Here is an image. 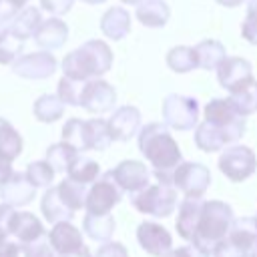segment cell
Masks as SVG:
<instances>
[{
  "mask_svg": "<svg viewBox=\"0 0 257 257\" xmlns=\"http://www.w3.org/2000/svg\"><path fill=\"white\" fill-rule=\"evenodd\" d=\"M229 100L233 102V106L237 108V112L241 116H249L253 112H257V80L249 82L245 88L231 92Z\"/></svg>",
  "mask_w": 257,
  "mask_h": 257,
  "instance_id": "cell-38",
  "label": "cell"
},
{
  "mask_svg": "<svg viewBox=\"0 0 257 257\" xmlns=\"http://www.w3.org/2000/svg\"><path fill=\"white\" fill-rule=\"evenodd\" d=\"M122 199V189L120 185L114 181L112 171H106L102 177H98L92 187L86 193V203L84 209L86 213H94V215H102V213H110V209Z\"/></svg>",
  "mask_w": 257,
  "mask_h": 257,
  "instance_id": "cell-8",
  "label": "cell"
},
{
  "mask_svg": "<svg viewBox=\"0 0 257 257\" xmlns=\"http://www.w3.org/2000/svg\"><path fill=\"white\" fill-rule=\"evenodd\" d=\"M94 257H128V251L118 241H106L102 243V247L96 251Z\"/></svg>",
  "mask_w": 257,
  "mask_h": 257,
  "instance_id": "cell-46",
  "label": "cell"
},
{
  "mask_svg": "<svg viewBox=\"0 0 257 257\" xmlns=\"http://www.w3.org/2000/svg\"><path fill=\"white\" fill-rule=\"evenodd\" d=\"M86 141H88V149L90 151H104L110 143V128H108V120L104 118H88L86 120Z\"/></svg>",
  "mask_w": 257,
  "mask_h": 257,
  "instance_id": "cell-31",
  "label": "cell"
},
{
  "mask_svg": "<svg viewBox=\"0 0 257 257\" xmlns=\"http://www.w3.org/2000/svg\"><path fill=\"white\" fill-rule=\"evenodd\" d=\"M56 189H58L60 197L64 199V203H66L72 211L84 207V203H86V193H88V189H86L84 183H78V181L66 177L64 181H60V183L56 185Z\"/></svg>",
  "mask_w": 257,
  "mask_h": 257,
  "instance_id": "cell-35",
  "label": "cell"
},
{
  "mask_svg": "<svg viewBox=\"0 0 257 257\" xmlns=\"http://www.w3.org/2000/svg\"><path fill=\"white\" fill-rule=\"evenodd\" d=\"M245 116H239L233 122L219 124L211 120H203L195 126V145L205 153H217L225 149V145H235L245 135Z\"/></svg>",
  "mask_w": 257,
  "mask_h": 257,
  "instance_id": "cell-4",
  "label": "cell"
},
{
  "mask_svg": "<svg viewBox=\"0 0 257 257\" xmlns=\"http://www.w3.org/2000/svg\"><path fill=\"white\" fill-rule=\"evenodd\" d=\"M195 52H197L199 68H205V70H217V66L227 58L225 46L219 40H213V38L201 40L195 46Z\"/></svg>",
  "mask_w": 257,
  "mask_h": 257,
  "instance_id": "cell-27",
  "label": "cell"
},
{
  "mask_svg": "<svg viewBox=\"0 0 257 257\" xmlns=\"http://www.w3.org/2000/svg\"><path fill=\"white\" fill-rule=\"evenodd\" d=\"M108 128H110L112 141H120V143L131 141L137 135V131L141 128V112H139V108L131 106V104L116 108L108 118Z\"/></svg>",
  "mask_w": 257,
  "mask_h": 257,
  "instance_id": "cell-16",
  "label": "cell"
},
{
  "mask_svg": "<svg viewBox=\"0 0 257 257\" xmlns=\"http://www.w3.org/2000/svg\"><path fill=\"white\" fill-rule=\"evenodd\" d=\"M10 173H12V163H10V161L0 159V183H2Z\"/></svg>",
  "mask_w": 257,
  "mask_h": 257,
  "instance_id": "cell-50",
  "label": "cell"
},
{
  "mask_svg": "<svg viewBox=\"0 0 257 257\" xmlns=\"http://www.w3.org/2000/svg\"><path fill=\"white\" fill-rule=\"evenodd\" d=\"M139 151L155 171H175V167L183 161L177 141L167 124L161 122H149L139 128Z\"/></svg>",
  "mask_w": 257,
  "mask_h": 257,
  "instance_id": "cell-2",
  "label": "cell"
},
{
  "mask_svg": "<svg viewBox=\"0 0 257 257\" xmlns=\"http://www.w3.org/2000/svg\"><path fill=\"white\" fill-rule=\"evenodd\" d=\"M48 241H50L52 249L56 251V255L74 251V249H78V247L84 245V243H82V233H80V229H76L70 221L54 223V227H52L50 233H48Z\"/></svg>",
  "mask_w": 257,
  "mask_h": 257,
  "instance_id": "cell-19",
  "label": "cell"
},
{
  "mask_svg": "<svg viewBox=\"0 0 257 257\" xmlns=\"http://www.w3.org/2000/svg\"><path fill=\"white\" fill-rule=\"evenodd\" d=\"M22 137L20 133L6 120L0 116V159L4 161H14L20 153H22Z\"/></svg>",
  "mask_w": 257,
  "mask_h": 257,
  "instance_id": "cell-28",
  "label": "cell"
},
{
  "mask_svg": "<svg viewBox=\"0 0 257 257\" xmlns=\"http://www.w3.org/2000/svg\"><path fill=\"white\" fill-rule=\"evenodd\" d=\"M245 257H257V243L247 251V255H245Z\"/></svg>",
  "mask_w": 257,
  "mask_h": 257,
  "instance_id": "cell-52",
  "label": "cell"
},
{
  "mask_svg": "<svg viewBox=\"0 0 257 257\" xmlns=\"http://www.w3.org/2000/svg\"><path fill=\"white\" fill-rule=\"evenodd\" d=\"M112 177L120 185V189L126 193H137L151 183V171L147 169V165L133 159L118 163L112 169Z\"/></svg>",
  "mask_w": 257,
  "mask_h": 257,
  "instance_id": "cell-15",
  "label": "cell"
},
{
  "mask_svg": "<svg viewBox=\"0 0 257 257\" xmlns=\"http://www.w3.org/2000/svg\"><path fill=\"white\" fill-rule=\"evenodd\" d=\"M58 257H92V253H90V249L86 245H82V247H78L74 251H68V253H62Z\"/></svg>",
  "mask_w": 257,
  "mask_h": 257,
  "instance_id": "cell-49",
  "label": "cell"
},
{
  "mask_svg": "<svg viewBox=\"0 0 257 257\" xmlns=\"http://www.w3.org/2000/svg\"><path fill=\"white\" fill-rule=\"evenodd\" d=\"M217 4H221V6H225V8H235V6H239L243 0H215Z\"/></svg>",
  "mask_w": 257,
  "mask_h": 257,
  "instance_id": "cell-51",
  "label": "cell"
},
{
  "mask_svg": "<svg viewBox=\"0 0 257 257\" xmlns=\"http://www.w3.org/2000/svg\"><path fill=\"white\" fill-rule=\"evenodd\" d=\"M217 80L229 92H237V90L245 88L249 82L255 80L251 62L241 56H227L217 66Z\"/></svg>",
  "mask_w": 257,
  "mask_h": 257,
  "instance_id": "cell-11",
  "label": "cell"
},
{
  "mask_svg": "<svg viewBox=\"0 0 257 257\" xmlns=\"http://www.w3.org/2000/svg\"><path fill=\"white\" fill-rule=\"evenodd\" d=\"M98 173H100L98 163L92 161V159H88V157H82V155H78L74 159V163L70 165V169L66 171V175L70 179H74L78 183H84V185L94 183L98 179Z\"/></svg>",
  "mask_w": 257,
  "mask_h": 257,
  "instance_id": "cell-37",
  "label": "cell"
},
{
  "mask_svg": "<svg viewBox=\"0 0 257 257\" xmlns=\"http://www.w3.org/2000/svg\"><path fill=\"white\" fill-rule=\"evenodd\" d=\"M163 120L175 131H191L199 120V102L193 96L169 94L163 100Z\"/></svg>",
  "mask_w": 257,
  "mask_h": 257,
  "instance_id": "cell-6",
  "label": "cell"
},
{
  "mask_svg": "<svg viewBox=\"0 0 257 257\" xmlns=\"http://www.w3.org/2000/svg\"><path fill=\"white\" fill-rule=\"evenodd\" d=\"M163 257H209L205 253H201L195 245H185V247H177V249H171L167 255Z\"/></svg>",
  "mask_w": 257,
  "mask_h": 257,
  "instance_id": "cell-48",
  "label": "cell"
},
{
  "mask_svg": "<svg viewBox=\"0 0 257 257\" xmlns=\"http://www.w3.org/2000/svg\"><path fill=\"white\" fill-rule=\"evenodd\" d=\"M131 203L137 211L153 217H169L177 207V187L157 181L147 185L137 193H131Z\"/></svg>",
  "mask_w": 257,
  "mask_h": 257,
  "instance_id": "cell-5",
  "label": "cell"
},
{
  "mask_svg": "<svg viewBox=\"0 0 257 257\" xmlns=\"http://www.w3.org/2000/svg\"><path fill=\"white\" fill-rule=\"evenodd\" d=\"M30 0H0V22L8 24Z\"/></svg>",
  "mask_w": 257,
  "mask_h": 257,
  "instance_id": "cell-44",
  "label": "cell"
},
{
  "mask_svg": "<svg viewBox=\"0 0 257 257\" xmlns=\"http://www.w3.org/2000/svg\"><path fill=\"white\" fill-rule=\"evenodd\" d=\"M82 2H86V4H102L104 0H82Z\"/></svg>",
  "mask_w": 257,
  "mask_h": 257,
  "instance_id": "cell-54",
  "label": "cell"
},
{
  "mask_svg": "<svg viewBox=\"0 0 257 257\" xmlns=\"http://www.w3.org/2000/svg\"><path fill=\"white\" fill-rule=\"evenodd\" d=\"M66 38H68V26L56 16L42 20L38 30L34 32V40L42 50H56L64 46Z\"/></svg>",
  "mask_w": 257,
  "mask_h": 257,
  "instance_id": "cell-18",
  "label": "cell"
},
{
  "mask_svg": "<svg viewBox=\"0 0 257 257\" xmlns=\"http://www.w3.org/2000/svg\"><path fill=\"white\" fill-rule=\"evenodd\" d=\"M40 211L48 223H60V221H70L74 217V211L64 203L56 187H48L46 193L42 195L40 201Z\"/></svg>",
  "mask_w": 257,
  "mask_h": 257,
  "instance_id": "cell-22",
  "label": "cell"
},
{
  "mask_svg": "<svg viewBox=\"0 0 257 257\" xmlns=\"http://www.w3.org/2000/svg\"><path fill=\"white\" fill-rule=\"evenodd\" d=\"M8 32V24H4V22H0V38L4 36Z\"/></svg>",
  "mask_w": 257,
  "mask_h": 257,
  "instance_id": "cell-53",
  "label": "cell"
},
{
  "mask_svg": "<svg viewBox=\"0 0 257 257\" xmlns=\"http://www.w3.org/2000/svg\"><path fill=\"white\" fill-rule=\"evenodd\" d=\"M120 2H124V4H139L141 0H120Z\"/></svg>",
  "mask_w": 257,
  "mask_h": 257,
  "instance_id": "cell-55",
  "label": "cell"
},
{
  "mask_svg": "<svg viewBox=\"0 0 257 257\" xmlns=\"http://www.w3.org/2000/svg\"><path fill=\"white\" fill-rule=\"evenodd\" d=\"M40 22H42L40 10L34 8V6H26V8H22V10L8 22V30H10L16 38L28 40L30 36H34V32L38 30Z\"/></svg>",
  "mask_w": 257,
  "mask_h": 257,
  "instance_id": "cell-24",
  "label": "cell"
},
{
  "mask_svg": "<svg viewBox=\"0 0 257 257\" xmlns=\"http://www.w3.org/2000/svg\"><path fill=\"white\" fill-rule=\"evenodd\" d=\"M62 141L66 145H70L72 149H76L78 153L90 151L88 149V141H86V120H82V118L66 120L64 128H62Z\"/></svg>",
  "mask_w": 257,
  "mask_h": 257,
  "instance_id": "cell-36",
  "label": "cell"
},
{
  "mask_svg": "<svg viewBox=\"0 0 257 257\" xmlns=\"http://www.w3.org/2000/svg\"><path fill=\"white\" fill-rule=\"evenodd\" d=\"M241 34L247 42L257 44V0H249L247 16L241 24Z\"/></svg>",
  "mask_w": 257,
  "mask_h": 257,
  "instance_id": "cell-43",
  "label": "cell"
},
{
  "mask_svg": "<svg viewBox=\"0 0 257 257\" xmlns=\"http://www.w3.org/2000/svg\"><path fill=\"white\" fill-rule=\"evenodd\" d=\"M32 110L40 122H54L64 114V102L58 94H42L34 100Z\"/></svg>",
  "mask_w": 257,
  "mask_h": 257,
  "instance_id": "cell-30",
  "label": "cell"
},
{
  "mask_svg": "<svg viewBox=\"0 0 257 257\" xmlns=\"http://www.w3.org/2000/svg\"><path fill=\"white\" fill-rule=\"evenodd\" d=\"M100 30L110 40H122L131 32V14L120 6L108 8L100 18Z\"/></svg>",
  "mask_w": 257,
  "mask_h": 257,
  "instance_id": "cell-20",
  "label": "cell"
},
{
  "mask_svg": "<svg viewBox=\"0 0 257 257\" xmlns=\"http://www.w3.org/2000/svg\"><path fill=\"white\" fill-rule=\"evenodd\" d=\"M233 209L223 201H205L199 225L195 229V235L191 239V245H195L201 253L213 257L215 247L229 235L233 225Z\"/></svg>",
  "mask_w": 257,
  "mask_h": 257,
  "instance_id": "cell-3",
  "label": "cell"
},
{
  "mask_svg": "<svg viewBox=\"0 0 257 257\" xmlns=\"http://www.w3.org/2000/svg\"><path fill=\"white\" fill-rule=\"evenodd\" d=\"M247 251H243L241 247H237L229 237H225L213 251V257H245Z\"/></svg>",
  "mask_w": 257,
  "mask_h": 257,
  "instance_id": "cell-45",
  "label": "cell"
},
{
  "mask_svg": "<svg viewBox=\"0 0 257 257\" xmlns=\"http://www.w3.org/2000/svg\"><path fill=\"white\" fill-rule=\"evenodd\" d=\"M171 10L165 0H141L137 4V18L143 26L149 28H161L169 22Z\"/></svg>",
  "mask_w": 257,
  "mask_h": 257,
  "instance_id": "cell-23",
  "label": "cell"
},
{
  "mask_svg": "<svg viewBox=\"0 0 257 257\" xmlns=\"http://www.w3.org/2000/svg\"><path fill=\"white\" fill-rule=\"evenodd\" d=\"M36 195V187L30 183L26 173L12 171L2 183H0V199L2 203H8L12 207H24L28 205Z\"/></svg>",
  "mask_w": 257,
  "mask_h": 257,
  "instance_id": "cell-14",
  "label": "cell"
},
{
  "mask_svg": "<svg viewBox=\"0 0 257 257\" xmlns=\"http://www.w3.org/2000/svg\"><path fill=\"white\" fill-rule=\"evenodd\" d=\"M137 241L153 257H163L173 247L171 233L163 225H159L155 221H145V223L139 225V229H137Z\"/></svg>",
  "mask_w": 257,
  "mask_h": 257,
  "instance_id": "cell-13",
  "label": "cell"
},
{
  "mask_svg": "<svg viewBox=\"0 0 257 257\" xmlns=\"http://www.w3.org/2000/svg\"><path fill=\"white\" fill-rule=\"evenodd\" d=\"M257 169L255 153L245 145H231L219 157V171L233 183H241L249 179Z\"/></svg>",
  "mask_w": 257,
  "mask_h": 257,
  "instance_id": "cell-7",
  "label": "cell"
},
{
  "mask_svg": "<svg viewBox=\"0 0 257 257\" xmlns=\"http://www.w3.org/2000/svg\"><path fill=\"white\" fill-rule=\"evenodd\" d=\"M10 231H12V239L22 241V243H30V241L46 235L40 219L28 211H16L14 213Z\"/></svg>",
  "mask_w": 257,
  "mask_h": 257,
  "instance_id": "cell-21",
  "label": "cell"
},
{
  "mask_svg": "<svg viewBox=\"0 0 257 257\" xmlns=\"http://www.w3.org/2000/svg\"><path fill=\"white\" fill-rule=\"evenodd\" d=\"M8 257H56V251L52 249L48 241V233L44 237H38L30 243L12 241Z\"/></svg>",
  "mask_w": 257,
  "mask_h": 257,
  "instance_id": "cell-29",
  "label": "cell"
},
{
  "mask_svg": "<svg viewBox=\"0 0 257 257\" xmlns=\"http://www.w3.org/2000/svg\"><path fill=\"white\" fill-rule=\"evenodd\" d=\"M84 82H86V80H74V78L62 76V78L58 80L56 94L60 96V100H62L64 104H70V106H80V96H82Z\"/></svg>",
  "mask_w": 257,
  "mask_h": 257,
  "instance_id": "cell-39",
  "label": "cell"
},
{
  "mask_svg": "<svg viewBox=\"0 0 257 257\" xmlns=\"http://www.w3.org/2000/svg\"><path fill=\"white\" fill-rule=\"evenodd\" d=\"M24 40L16 38L10 30L0 38V64H12L22 52Z\"/></svg>",
  "mask_w": 257,
  "mask_h": 257,
  "instance_id": "cell-42",
  "label": "cell"
},
{
  "mask_svg": "<svg viewBox=\"0 0 257 257\" xmlns=\"http://www.w3.org/2000/svg\"><path fill=\"white\" fill-rule=\"evenodd\" d=\"M114 104H116V90L112 88V84L98 78H90L84 82L80 96L82 108H86L92 114H102V112H110Z\"/></svg>",
  "mask_w": 257,
  "mask_h": 257,
  "instance_id": "cell-12",
  "label": "cell"
},
{
  "mask_svg": "<svg viewBox=\"0 0 257 257\" xmlns=\"http://www.w3.org/2000/svg\"><path fill=\"white\" fill-rule=\"evenodd\" d=\"M54 169L50 167V163L44 159V161H32L28 167H26V177L30 179V183L40 189V187H50L52 181H54Z\"/></svg>",
  "mask_w": 257,
  "mask_h": 257,
  "instance_id": "cell-40",
  "label": "cell"
},
{
  "mask_svg": "<svg viewBox=\"0 0 257 257\" xmlns=\"http://www.w3.org/2000/svg\"><path fill=\"white\" fill-rule=\"evenodd\" d=\"M78 155H80V153H78L76 149H72L70 145H66V143L62 141V143H56V145H50V147H48V151H46V161L50 163V167L54 169V173H66Z\"/></svg>",
  "mask_w": 257,
  "mask_h": 257,
  "instance_id": "cell-32",
  "label": "cell"
},
{
  "mask_svg": "<svg viewBox=\"0 0 257 257\" xmlns=\"http://www.w3.org/2000/svg\"><path fill=\"white\" fill-rule=\"evenodd\" d=\"M112 66V50L102 40H86L62 60V72L74 80H90L106 74Z\"/></svg>",
  "mask_w": 257,
  "mask_h": 257,
  "instance_id": "cell-1",
  "label": "cell"
},
{
  "mask_svg": "<svg viewBox=\"0 0 257 257\" xmlns=\"http://www.w3.org/2000/svg\"><path fill=\"white\" fill-rule=\"evenodd\" d=\"M167 64L171 70L183 74V72H191L193 68H199L197 62V52L191 46H175L167 52Z\"/></svg>",
  "mask_w": 257,
  "mask_h": 257,
  "instance_id": "cell-33",
  "label": "cell"
},
{
  "mask_svg": "<svg viewBox=\"0 0 257 257\" xmlns=\"http://www.w3.org/2000/svg\"><path fill=\"white\" fill-rule=\"evenodd\" d=\"M56 58L50 54V50H40V52H28L20 54L12 62V72L20 78L28 80H42L48 78L56 72Z\"/></svg>",
  "mask_w": 257,
  "mask_h": 257,
  "instance_id": "cell-10",
  "label": "cell"
},
{
  "mask_svg": "<svg viewBox=\"0 0 257 257\" xmlns=\"http://www.w3.org/2000/svg\"><path fill=\"white\" fill-rule=\"evenodd\" d=\"M16 209L8 203L0 205V257H8L10 253V245H12V219H14Z\"/></svg>",
  "mask_w": 257,
  "mask_h": 257,
  "instance_id": "cell-41",
  "label": "cell"
},
{
  "mask_svg": "<svg viewBox=\"0 0 257 257\" xmlns=\"http://www.w3.org/2000/svg\"><path fill=\"white\" fill-rule=\"evenodd\" d=\"M82 229L84 233L100 243H106L112 239L114 233V219L110 213H102V215H94V213H86L82 219Z\"/></svg>",
  "mask_w": 257,
  "mask_h": 257,
  "instance_id": "cell-25",
  "label": "cell"
},
{
  "mask_svg": "<svg viewBox=\"0 0 257 257\" xmlns=\"http://www.w3.org/2000/svg\"><path fill=\"white\" fill-rule=\"evenodd\" d=\"M205 201L201 197H185V201L179 207V215H177V233L191 241L195 235V229L199 225L201 213H203Z\"/></svg>",
  "mask_w": 257,
  "mask_h": 257,
  "instance_id": "cell-17",
  "label": "cell"
},
{
  "mask_svg": "<svg viewBox=\"0 0 257 257\" xmlns=\"http://www.w3.org/2000/svg\"><path fill=\"white\" fill-rule=\"evenodd\" d=\"M227 237L237 247H241L243 251H249L257 243V217H241V219H235Z\"/></svg>",
  "mask_w": 257,
  "mask_h": 257,
  "instance_id": "cell-26",
  "label": "cell"
},
{
  "mask_svg": "<svg viewBox=\"0 0 257 257\" xmlns=\"http://www.w3.org/2000/svg\"><path fill=\"white\" fill-rule=\"evenodd\" d=\"M74 0H40V8L54 14V16H62L72 8Z\"/></svg>",
  "mask_w": 257,
  "mask_h": 257,
  "instance_id": "cell-47",
  "label": "cell"
},
{
  "mask_svg": "<svg viewBox=\"0 0 257 257\" xmlns=\"http://www.w3.org/2000/svg\"><path fill=\"white\" fill-rule=\"evenodd\" d=\"M173 185L185 197H203L211 185V171L201 163L181 161L173 171Z\"/></svg>",
  "mask_w": 257,
  "mask_h": 257,
  "instance_id": "cell-9",
  "label": "cell"
},
{
  "mask_svg": "<svg viewBox=\"0 0 257 257\" xmlns=\"http://www.w3.org/2000/svg\"><path fill=\"white\" fill-rule=\"evenodd\" d=\"M239 116L241 114L237 112V108L233 106L229 98H213L205 106V120H211V122L227 124V122L237 120Z\"/></svg>",
  "mask_w": 257,
  "mask_h": 257,
  "instance_id": "cell-34",
  "label": "cell"
}]
</instances>
